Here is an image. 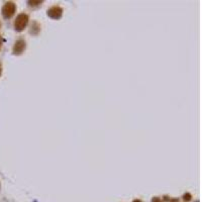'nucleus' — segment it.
Returning a JSON list of instances; mask_svg holds the SVG:
<instances>
[{"label": "nucleus", "instance_id": "f257e3e1", "mask_svg": "<svg viewBox=\"0 0 202 202\" xmlns=\"http://www.w3.org/2000/svg\"><path fill=\"white\" fill-rule=\"evenodd\" d=\"M28 22V16L24 13H20L18 16L16 17L14 21V28L17 32H21L24 28L26 26Z\"/></svg>", "mask_w": 202, "mask_h": 202}, {"label": "nucleus", "instance_id": "f03ea898", "mask_svg": "<svg viewBox=\"0 0 202 202\" xmlns=\"http://www.w3.org/2000/svg\"><path fill=\"white\" fill-rule=\"evenodd\" d=\"M16 6L13 2H6L2 8V14L5 18H10L14 15Z\"/></svg>", "mask_w": 202, "mask_h": 202}, {"label": "nucleus", "instance_id": "7ed1b4c3", "mask_svg": "<svg viewBox=\"0 0 202 202\" xmlns=\"http://www.w3.org/2000/svg\"><path fill=\"white\" fill-rule=\"evenodd\" d=\"M63 14V9L60 6H53L48 10V15L53 19H59Z\"/></svg>", "mask_w": 202, "mask_h": 202}, {"label": "nucleus", "instance_id": "20e7f679", "mask_svg": "<svg viewBox=\"0 0 202 202\" xmlns=\"http://www.w3.org/2000/svg\"><path fill=\"white\" fill-rule=\"evenodd\" d=\"M26 44L23 40H18L16 43L14 44V47H13V54L14 55H20L22 52L26 50Z\"/></svg>", "mask_w": 202, "mask_h": 202}, {"label": "nucleus", "instance_id": "39448f33", "mask_svg": "<svg viewBox=\"0 0 202 202\" xmlns=\"http://www.w3.org/2000/svg\"><path fill=\"white\" fill-rule=\"evenodd\" d=\"M42 2H43V1H30V4L32 5V6H36V5H38V4H42Z\"/></svg>", "mask_w": 202, "mask_h": 202}, {"label": "nucleus", "instance_id": "423d86ee", "mask_svg": "<svg viewBox=\"0 0 202 202\" xmlns=\"http://www.w3.org/2000/svg\"><path fill=\"white\" fill-rule=\"evenodd\" d=\"M191 199V195H190V194H185V195H184V200H185V201H189V200Z\"/></svg>", "mask_w": 202, "mask_h": 202}, {"label": "nucleus", "instance_id": "0eeeda50", "mask_svg": "<svg viewBox=\"0 0 202 202\" xmlns=\"http://www.w3.org/2000/svg\"><path fill=\"white\" fill-rule=\"evenodd\" d=\"M1 47H2V38L0 36V49H1Z\"/></svg>", "mask_w": 202, "mask_h": 202}, {"label": "nucleus", "instance_id": "6e6552de", "mask_svg": "<svg viewBox=\"0 0 202 202\" xmlns=\"http://www.w3.org/2000/svg\"><path fill=\"white\" fill-rule=\"evenodd\" d=\"M1 73H2V66L0 64V76H1Z\"/></svg>", "mask_w": 202, "mask_h": 202}, {"label": "nucleus", "instance_id": "1a4fd4ad", "mask_svg": "<svg viewBox=\"0 0 202 202\" xmlns=\"http://www.w3.org/2000/svg\"><path fill=\"white\" fill-rule=\"evenodd\" d=\"M134 202H140V200H136V201H134Z\"/></svg>", "mask_w": 202, "mask_h": 202}, {"label": "nucleus", "instance_id": "9d476101", "mask_svg": "<svg viewBox=\"0 0 202 202\" xmlns=\"http://www.w3.org/2000/svg\"><path fill=\"white\" fill-rule=\"evenodd\" d=\"M0 26H1V23H0Z\"/></svg>", "mask_w": 202, "mask_h": 202}]
</instances>
